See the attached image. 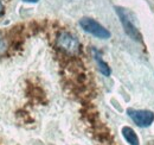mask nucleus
<instances>
[{
    "label": "nucleus",
    "mask_w": 154,
    "mask_h": 145,
    "mask_svg": "<svg viewBox=\"0 0 154 145\" xmlns=\"http://www.w3.org/2000/svg\"><path fill=\"white\" fill-rule=\"evenodd\" d=\"M6 49H7V44H6L5 39L0 36V55L4 54L6 51Z\"/></svg>",
    "instance_id": "7"
},
{
    "label": "nucleus",
    "mask_w": 154,
    "mask_h": 145,
    "mask_svg": "<svg viewBox=\"0 0 154 145\" xmlns=\"http://www.w3.org/2000/svg\"><path fill=\"white\" fill-rule=\"evenodd\" d=\"M122 136L129 145H140V140L135 131L129 126L122 127Z\"/></svg>",
    "instance_id": "5"
},
{
    "label": "nucleus",
    "mask_w": 154,
    "mask_h": 145,
    "mask_svg": "<svg viewBox=\"0 0 154 145\" xmlns=\"http://www.w3.org/2000/svg\"><path fill=\"white\" fill-rule=\"evenodd\" d=\"M24 1H26V2H37L38 0H24Z\"/></svg>",
    "instance_id": "9"
},
{
    "label": "nucleus",
    "mask_w": 154,
    "mask_h": 145,
    "mask_svg": "<svg viewBox=\"0 0 154 145\" xmlns=\"http://www.w3.org/2000/svg\"><path fill=\"white\" fill-rule=\"evenodd\" d=\"M116 12H117L119 17H120V19H121V23H122V25H123V27H125L126 34L131 37V38H133L134 40L140 42V40H141V35L139 34L137 29L132 24V21L128 19L127 14H126V12L123 11V8H121V7H116Z\"/></svg>",
    "instance_id": "4"
},
{
    "label": "nucleus",
    "mask_w": 154,
    "mask_h": 145,
    "mask_svg": "<svg viewBox=\"0 0 154 145\" xmlns=\"http://www.w3.org/2000/svg\"><path fill=\"white\" fill-rule=\"evenodd\" d=\"M128 115L132 118L137 126L140 127H148L153 124L154 121V113L151 111H145V109H128L127 111Z\"/></svg>",
    "instance_id": "3"
},
{
    "label": "nucleus",
    "mask_w": 154,
    "mask_h": 145,
    "mask_svg": "<svg viewBox=\"0 0 154 145\" xmlns=\"http://www.w3.org/2000/svg\"><path fill=\"white\" fill-rule=\"evenodd\" d=\"M79 25H81V27H82L85 32H88V34H90V35H93V36L97 37V38L108 39V38L110 37V32H109L104 26H102L100 23H97L95 19L84 17V18H82L79 20Z\"/></svg>",
    "instance_id": "1"
},
{
    "label": "nucleus",
    "mask_w": 154,
    "mask_h": 145,
    "mask_svg": "<svg viewBox=\"0 0 154 145\" xmlns=\"http://www.w3.org/2000/svg\"><path fill=\"white\" fill-rule=\"evenodd\" d=\"M2 11H4V5H2V2L0 1V14L2 13Z\"/></svg>",
    "instance_id": "8"
},
{
    "label": "nucleus",
    "mask_w": 154,
    "mask_h": 145,
    "mask_svg": "<svg viewBox=\"0 0 154 145\" xmlns=\"http://www.w3.org/2000/svg\"><path fill=\"white\" fill-rule=\"evenodd\" d=\"M57 45L59 49L68 54H76L79 50V42L76 37L69 32H60L57 37Z\"/></svg>",
    "instance_id": "2"
},
{
    "label": "nucleus",
    "mask_w": 154,
    "mask_h": 145,
    "mask_svg": "<svg viewBox=\"0 0 154 145\" xmlns=\"http://www.w3.org/2000/svg\"><path fill=\"white\" fill-rule=\"evenodd\" d=\"M93 54H94V57H95V61L97 62V66H98L100 72H102L104 76H110L112 70H110V67L108 66V63H106V62L102 60L101 55L98 54V51H97L96 49H93Z\"/></svg>",
    "instance_id": "6"
}]
</instances>
